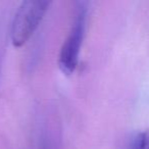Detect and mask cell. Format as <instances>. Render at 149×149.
I'll return each instance as SVG.
<instances>
[{
	"label": "cell",
	"mask_w": 149,
	"mask_h": 149,
	"mask_svg": "<svg viewBox=\"0 0 149 149\" xmlns=\"http://www.w3.org/2000/svg\"><path fill=\"white\" fill-rule=\"evenodd\" d=\"M40 149H52L51 147V143L48 142V141H45L44 143H42L41 145V148Z\"/></svg>",
	"instance_id": "277c9868"
},
{
	"label": "cell",
	"mask_w": 149,
	"mask_h": 149,
	"mask_svg": "<svg viewBox=\"0 0 149 149\" xmlns=\"http://www.w3.org/2000/svg\"><path fill=\"white\" fill-rule=\"evenodd\" d=\"M129 149H149V130L137 134L131 142Z\"/></svg>",
	"instance_id": "3957f363"
},
{
	"label": "cell",
	"mask_w": 149,
	"mask_h": 149,
	"mask_svg": "<svg viewBox=\"0 0 149 149\" xmlns=\"http://www.w3.org/2000/svg\"><path fill=\"white\" fill-rule=\"evenodd\" d=\"M87 15V4L85 2H79L74 13V22L58 55V68L65 76L72 74L79 63L80 52L85 38Z\"/></svg>",
	"instance_id": "7a4b0ae2"
},
{
	"label": "cell",
	"mask_w": 149,
	"mask_h": 149,
	"mask_svg": "<svg viewBox=\"0 0 149 149\" xmlns=\"http://www.w3.org/2000/svg\"><path fill=\"white\" fill-rule=\"evenodd\" d=\"M50 1L27 0L17 8L10 28V40L15 47L24 46L41 24L48 11Z\"/></svg>",
	"instance_id": "6da1fadb"
}]
</instances>
